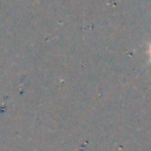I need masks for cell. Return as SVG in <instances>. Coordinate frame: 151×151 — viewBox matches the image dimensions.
Here are the masks:
<instances>
[{
	"label": "cell",
	"mask_w": 151,
	"mask_h": 151,
	"mask_svg": "<svg viewBox=\"0 0 151 151\" xmlns=\"http://www.w3.org/2000/svg\"><path fill=\"white\" fill-rule=\"evenodd\" d=\"M150 54H151V50H150Z\"/></svg>",
	"instance_id": "6da1fadb"
}]
</instances>
